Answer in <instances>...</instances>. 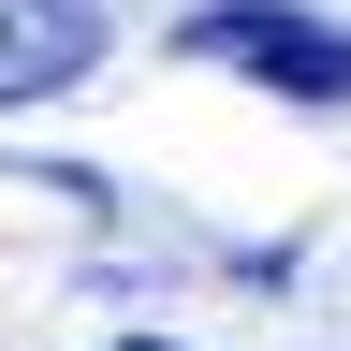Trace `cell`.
Segmentation results:
<instances>
[{"instance_id":"obj_1","label":"cell","mask_w":351,"mask_h":351,"mask_svg":"<svg viewBox=\"0 0 351 351\" xmlns=\"http://www.w3.org/2000/svg\"><path fill=\"white\" fill-rule=\"evenodd\" d=\"M176 59L249 73V88H278V103H351V29L307 15V0H205V15L176 29Z\"/></svg>"},{"instance_id":"obj_2","label":"cell","mask_w":351,"mask_h":351,"mask_svg":"<svg viewBox=\"0 0 351 351\" xmlns=\"http://www.w3.org/2000/svg\"><path fill=\"white\" fill-rule=\"evenodd\" d=\"M88 59H103L88 0H0V103H59Z\"/></svg>"},{"instance_id":"obj_3","label":"cell","mask_w":351,"mask_h":351,"mask_svg":"<svg viewBox=\"0 0 351 351\" xmlns=\"http://www.w3.org/2000/svg\"><path fill=\"white\" fill-rule=\"evenodd\" d=\"M132 351H161V337H132Z\"/></svg>"}]
</instances>
